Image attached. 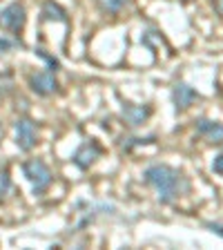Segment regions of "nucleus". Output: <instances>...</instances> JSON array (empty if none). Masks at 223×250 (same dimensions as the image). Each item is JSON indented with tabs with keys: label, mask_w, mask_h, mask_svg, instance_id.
I'll return each mask as SVG.
<instances>
[{
	"label": "nucleus",
	"mask_w": 223,
	"mask_h": 250,
	"mask_svg": "<svg viewBox=\"0 0 223 250\" xmlns=\"http://www.w3.org/2000/svg\"><path fill=\"white\" fill-rule=\"evenodd\" d=\"M143 179H145L147 186H152L159 194V201L161 203H172L177 201L179 197L190 190V181L183 174L181 170L172 166H165V163H154V166H147L145 172H143Z\"/></svg>",
	"instance_id": "nucleus-1"
},
{
	"label": "nucleus",
	"mask_w": 223,
	"mask_h": 250,
	"mask_svg": "<svg viewBox=\"0 0 223 250\" xmlns=\"http://www.w3.org/2000/svg\"><path fill=\"white\" fill-rule=\"evenodd\" d=\"M22 174H25V179L31 183L34 194H42L54 181V172L49 170V166H47L45 161H41V159H29V161L22 163Z\"/></svg>",
	"instance_id": "nucleus-2"
},
{
	"label": "nucleus",
	"mask_w": 223,
	"mask_h": 250,
	"mask_svg": "<svg viewBox=\"0 0 223 250\" xmlns=\"http://www.w3.org/2000/svg\"><path fill=\"white\" fill-rule=\"evenodd\" d=\"M27 22V11L22 2H9L0 9V29H7L11 34H20Z\"/></svg>",
	"instance_id": "nucleus-3"
},
{
	"label": "nucleus",
	"mask_w": 223,
	"mask_h": 250,
	"mask_svg": "<svg viewBox=\"0 0 223 250\" xmlns=\"http://www.w3.org/2000/svg\"><path fill=\"white\" fill-rule=\"evenodd\" d=\"M38 143V127L31 119H18L16 121V146L22 152H29Z\"/></svg>",
	"instance_id": "nucleus-4"
},
{
	"label": "nucleus",
	"mask_w": 223,
	"mask_h": 250,
	"mask_svg": "<svg viewBox=\"0 0 223 250\" xmlns=\"http://www.w3.org/2000/svg\"><path fill=\"white\" fill-rule=\"evenodd\" d=\"M101 152L103 150H101V146L96 143V141H85V143H81L78 150L74 152L72 161L78 170H89V167L101 159Z\"/></svg>",
	"instance_id": "nucleus-5"
},
{
	"label": "nucleus",
	"mask_w": 223,
	"mask_h": 250,
	"mask_svg": "<svg viewBox=\"0 0 223 250\" xmlns=\"http://www.w3.org/2000/svg\"><path fill=\"white\" fill-rule=\"evenodd\" d=\"M27 83H29V89L38 96H52V94L58 92V81L54 76V72H36V74H29L27 78Z\"/></svg>",
	"instance_id": "nucleus-6"
},
{
	"label": "nucleus",
	"mask_w": 223,
	"mask_h": 250,
	"mask_svg": "<svg viewBox=\"0 0 223 250\" xmlns=\"http://www.w3.org/2000/svg\"><path fill=\"white\" fill-rule=\"evenodd\" d=\"M194 130H197L199 136H203V139L208 141V143H212V146H221L223 143V123L221 121L201 116V119L194 121Z\"/></svg>",
	"instance_id": "nucleus-7"
},
{
	"label": "nucleus",
	"mask_w": 223,
	"mask_h": 250,
	"mask_svg": "<svg viewBox=\"0 0 223 250\" xmlns=\"http://www.w3.org/2000/svg\"><path fill=\"white\" fill-rule=\"evenodd\" d=\"M199 99H201L199 92L194 87H190L187 83H177L172 87V103H174V109H177V112H185V109L192 107Z\"/></svg>",
	"instance_id": "nucleus-8"
},
{
	"label": "nucleus",
	"mask_w": 223,
	"mask_h": 250,
	"mask_svg": "<svg viewBox=\"0 0 223 250\" xmlns=\"http://www.w3.org/2000/svg\"><path fill=\"white\" fill-rule=\"evenodd\" d=\"M123 116L125 121L130 125H134V127H139V125H143L147 119L152 116V107L150 105H132V103H125L123 105Z\"/></svg>",
	"instance_id": "nucleus-9"
},
{
	"label": "nucleus",
	"mask_w": 223,
	"mask_h": 250,
	"mask_svg": "<svg viewBox=\"0 0 223 250\" xmlns=\"http://www.w3.org/2000/svg\"><path fill=\"white\" fill-rule=\"evenodd\" d=\"M41 16L42 21H56V22H67V11L62 9L58 2H54V0H47L45 5H42L41 9Z\"/></svg>",
	"instance_id": "nucleus-10"
},
{
	"label": "nucleus",
	"mask_w": 223,
	"mask_h": 250,
	"mask_svg": "<svg viewBox=\"0 0 223 250\" xmlns=\"http://www.w3.org/2000/svg\"><path fill=\"white\" fill-rule=\"evenodd\" d=\"M132 0H96V5H99V9L103 11V14H121V11L125 9V7L130 5Z\"/></svg>",
	"instance_id": "nucleus-11"
},
{
	"label": "nucleus",
	"mask_w": 223,
	"mask_h": 250,
	"mask_svg": "<svg viewBox=\"0 0 223 250\" xmlns=\"http://www.w3.org/2000/svg\"><path fill=\"white\" fill-rule=\"evenodd\" d=\"M156 136H132V139H123V143H121V147H123L125 152H130L132 147H139V146H150V143H154Z\"/></svg>",
	"instance_id": "nucleus-12"
},
{
	"label": "nucleus",
	"mask_w": 223,
	"mask_h": 250,
	"mask_svg": "<svg viewBox=\"0 0 223 250\" xmlns=\"http://www.w3.org/2000/svg\"><path fill=\"white\" fill-rule=\"evenodd\" d=\"M11 190V179H9V172L7 170H0V203L7 199Z\"/></svg>",
	"instance_id": "nucleus-13"
},
{
	"label": "nucleus",
	"mask_w": 223,
	"mask_h": 250,
	"mask_svg": "<svg viewBox=\"0 0 223 250\" xmlns=\"http://www.w3.org/2000/svg\"><path fill=\"white\" fill-rule=\"evenodd\" d=\"M36 54L42 58V61L47 62V65H49V69H52V72H56V69L61 67V62H58V58H54L52 54H47L45 49H41V47H38V49H36Z\"/></svg>",
	"instance_id": "nucleus-14"
},
{
	"label": "nucleus",
	"mask_w": 223,
	"mask_h": 250,
	"mask_svg": "<svg viewBox=\"0 0 223 250\" xmlns=\"http://www.w3.org/2000/svg\"><path fill=\"white\" fill-rule=\"evenodd\" d=\"M212 170H214V172H217V174H221V177H223V152H219V154H217V156H214Z\"/></svg>",
	"instance_id": "nucleus-15"
},
{
	"label": "nucleus",
	"mask_w": 223,
	"mask_h": 250,
	"mask_svg": "<svg viewBox=\"0 0 223 250\" xmlns=\"http://www.w3.org/2000/svg\"><path fill=\"white\" fill-rule=\"evenodd\" d=\"M11 47H14V42H11V41H7V38H0V54L9 52Z\"/></svg>",
	"instance_id": "nucleus-16"
},
{
	"label": "nucleus",
	"mask_w": 223,
	"mask_h": 250,
	"mask_svg": "<svg viewBox=\"0 0 223 250\" xmlns=\"http://www.w3.org/2000/svg\"><path fill=\"white\" fill-rule=\"evenodd\" d=\"M205 226H208V228L212 230L214 234H219V237H223V226H221V224H212V221H208V224H205Z\"/></svg>",
	"instance_id": "nucleus-17"
},
{
	"label": "nucleus",
	"mask_w": 223,
	"mask_h": 250,
	"mask_svg": "<svg viewBox=\"0 0 223 250\" xmlns=\"http://www.w3.org/2000/svg\"><path fill=\"white\" fill-rule=\"evenodd\" d=\"M212 7H214V11H217V16L223 18V0H212Z\"/></svg>",
	"instance_id": "nucleus-18"
}]
</instances>
